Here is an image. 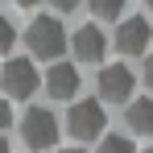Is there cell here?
Returning <instances> with one entry per match:
<instances>
[{"label": "cell", "instance_id": "obj_8", "mask_svg": "<svg viewBox=\"0 0 153 153\" xmlns=\"http://www.w3.org/2000/svg\"><path fill=\"white\" fill-rule=\"evenodd\" d=\"M46 91H50L54 100H75L79 95V71L71 62H54L50 71H46Z\"/></svg>", "mask_w": 153, "mask_h": 153}, {"label": "cell", "instance_id": "obj_2", "mask_svg": "<svg viewBox=\"0 0 153 153\" xmlns=\"http://www.w3.org/2000/svg\"><path fill=\"white\" fill-rule=\"evenodd\" d=\"M103 124H108V116H103V103H95V100H79V103H71L66 132H71L75 141H91V137H103Z\"/></svg>", "mask_w": 153, "mask_h": 153}, {"label": "cell", "instance_id": "obj_9", "mask_svg": "<svg viewBox=\"0 0 153 153\" xmlns=\"http://www.w3.org/2000/svg\"><path fill=\"white\" fill-rule=\"evenodd\" d=\"M128 128L137 132V137H153V100H128Z\"/></svg>", "mask_w": 153, "mask_h": 153}, {"label": "cell", "instance_id": "obj_3", "mask_svg": "<svg viewBox=\"0 0 153 153\" xmlns=\"http://www.w3.org/2000/svg\"><path fill=\"white\" fill-rule=\"evenodd\" d=\"M0 83H4V95L29 100V95L42 87V75H37V66H33L29 58H8L4 71H0Z\"/></svg>", "mask_w": 153, "mask_h": 153}, {"label": "cell", "instance_id": "obj_12", "mask_svg": "<svg viewBox=\"0 0 153 153\" xmlns=\"http://www.w3.org/2000/svg\"><path fill=\"white\" fill-rule=\"evenodd\" d=\"M13 42H17V29H13V21H8V17H0V54L13 50Z\"/></svg>", "mask_w": 153, "mask_h": 153}, {"label": "cell", "instance_id": "obj_10", "mask_svg": "<svg viewBox=\"0 0 153 153\" xmlns=\"http://www.w3.org/2000/svg\"><path fill=\"white\" fill-rule=\"evenodd\" d=\"M91 13L103 17V21H116V17L124 13V0H91Z\"/></svg>", "mask_w": 153, "mask_h": 153}, {"label": "cell", "instance_id": "obj_13", "mask_svg": "<svg viewBox=\"0 0 153 153\" xmlns=\"http://www.w3.org/2000/svg\"><path fill=\"white\" fill-rule=\"evenodd\" d=\"M141 79H145V87H149V91H153V50L145 54V75H141Z\"/></svg>", "mask_w": 153, "mask_h": 153}, {"label": "cell", "instance_id": "obj_14", "mask_svg": "<svg viewBox=\"0 0 153 153\" xmlns=\"http://www.w3.org/2000/svg\"><path fill=\"white\" fill-rule=\"evenodd\" d=\"M13 124V108H8V100H0V128Z\"/></svg>", "mask_w": 153, "mask_h": 153}, {"label": "cell", "instance_id": "obj_15", "mask_svg": "<svg viewBox=\"0 0 153 153\" xmlns=\"http://www.w3.org/2000/svg\"><path fill=\"white\" fill-rule=\"evenodd\" d=\"M54 8H58V13H71V8H79V4H83V0H50Z\"/></svg>", "mask_w": 153, "mask_h": 153}, {"label": "cell", "instance_id": "obj_7", "mask_svg": "<svg viewBox=\"0 0 153 153\" xmlns=\"http://www.w3.org/2000/svg\"><path fill=\"white\" fill-rule=\"evenodd\" d=\"M71 50H75L79 62H103V54H108V37H103L100 25H79L75 37H71Z\"/></svg>", "mask_w": 153, "mask_h": 153}, {"label": "cell", "instance_id": "obj_16", "mask_svg": "<svg viewBox=\"0 0 153 153\" xmlns=\"http://www.w3.org/2000/svg\"><path fill=\"white\" fill-rule=\"evenodd\" d=\"M17 4H21V8H33V4H42V0H17Z\"/></svg>", "mask_w": 153, "mask_h": 153}, {"label": "cell", "instance_id": "obj_18", "mask_svg": "<svg viewBox=\"0 0 153 153\" xmlns=\"http://www.w3.org/2000/svg\"><path fill=\"white\" fill-rule=\"evenodd\" d=\"M62 153H83V149H62Z\"/></svg>", "mask_w": 153, "mask_h": 153}, {"label": "cell", "instance_id": "obj_17", "mask_svg": "<svg viewBox=\"0 0 153 153\" xmlns=\"http://www.w3.org/2000/svg\"><path fill=\"white\" fill-rule=\"evenodd\" d=\"M0 153H8V141H4V137H0Z\"/></svg>", "mask_w": 153, "mask_h": 153}, {"label": "cell", "instance_id": "obj_11", "mask_svg": "<svg viewBox=\"0 0 153 153\" xmlns=\"http://www.w3.org/2000/svg\"><path fill=\"white\" fill-rule=\"evenodd\" d=\"M95 153H137V145H132L128 137H103Z\"/></svg>", "mask_w": 153, "mask_h": 153}, {"label": "cell", "instance_id": "obj_5", "mask_svg": "<svg viewBox=\"0 0 153 153\" xmlns=\"http://www.w3.org/2000/svg\"><path fill=\"white\" fill-rule=\"evenodd\" d=\"M132 87H137V75L128 71L124 62H112L100 71V95L112 103H128L132 100Z\"/></svg>", "mask_w": 153, "mask_h": 153}, {"label": "cell", "instance_id": "obj_4", "mask_svg": "<svg viewBox=\"0 0 153 153\" xmlns=\"http://www.w3.org/2000/svg\"><path fill=\"white\" fill-rule=\"evenodd\" d=\"M21 137H25L29 149H50L58 141V120H54L50 108H29L21 116Z\"/></svg>", "mask_w": 153, "mask_h": 153}, {"label": "cell", "instance_id": "obj_1", "mask_svg": "<svg viewBox=\"0 0 153 153\" xmlns=\"http://www.w3.org/2000/svg\"><path fill=\"white\" fill-rule=\"evenodd\" d=\"M66 29L58 17H33V25L25 29V46L33 50V58H46V62H58L62 50H66Z\"/></svg>", "mask_w": 153, "mask_h": 153}, {"label": "cell", "instance_id": "obj_20", "mask_svg": "<svg viewBox=\"0 0 153 153\" xmlns=\"http://www.w3.org/2000/svg\"><path fill=\"white\" fill-rule=\"evenodd\" d=\"M145 4H153V0H145Z\"/></svg>", "mask_w": 153, "mask_h": 153}, {"label": "cell", "instance_id": "obj_6", "mask_svg": "<svg viewBox=\"0 0 153 153\" xmlns=\"http://www.w3.org/2000/svg\"><path fill=\"white\" fill-rule=\"evenodd\" d=\"M149 37H153V29L145 17H124L120 21V29H116V50L124 54H149Z\"/></svg>", "mask_w": 153, "mask_h": 153}, {"label": "cell", "instance_id": "obj_19", "mask_svg": "<svg viewBox=\"0 0 153 153\" xmlns=\"http://www.w3.org/2000/svg\"><path fill=\"white\" fill-rule=\"evenodd\" d=\"M145 153H153V145H149V149H145Z\"/></svg>", "mask_w": 153, "mask_h": 153}]
</instances>
